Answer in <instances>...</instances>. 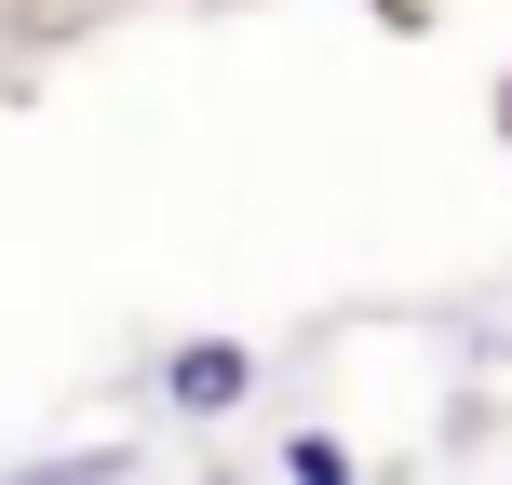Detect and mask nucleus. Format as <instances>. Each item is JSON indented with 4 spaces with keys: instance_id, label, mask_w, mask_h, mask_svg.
I'll list each match as a JSON object with an SVG mask.
<instances>
[{
    "instance_id": "f257e3e1",
    "label": "nucleus",
    "mask_w": 512,
    "mask_h": 485,
    "mask_svg": "<svg viewBox=\"0 0 512 485\" xmlns=\"http://www.w3.org/2000/svg\"><path fill=\"white\" fill-rule=\"evenodd\" d=\"M162 405L176 418H243L256 405V351L243 337H176V351H162Z\"/></svg>"
},
{
    "instance_id": "f03ea898",
    "label": "nucleus",
    "mask_w": 512,
    "mask_h": 485,
    "mask_svg": "<svg viewBox=\"0 0 512 485\" xmlns=\"http://www.w3.org/2000/svg\"><path fill=\"white\" fill-rule=\"evenodd\" d=\"M41 485H122L135 472V445H54V459H27Z\"/></svg>"
},
{
    "instance_id": "7ed1b4c3",
    "label": "nucleus",
    "mask_w": 512,
    "mask_h": 485,
    "mask_svg": "<svg viewBox=\"0 0 512 485\" xmlns=\"http://www.w3.org/2000/svg\"><path fill=\"white\" fill-rule=\"evenodd\" d=\"M283 472H297V485H351V445H337V432H297V445H283Z\"/></svg>"
},
{
    "instance_id": "20e7f679",
    "label": "nucleus",
    "mask_w": 512,
    "mask_h": 485,
    "mask_svg": "<svg viewBox=\"0 0 512 485\" xmlns=\"http://www.w3.org/2000/svg\"><path fill=\"white\" fill-rule=\"evenodd\" d=\"M499 122H512V81H499Z\"/></svg>"
}]
</instances>
